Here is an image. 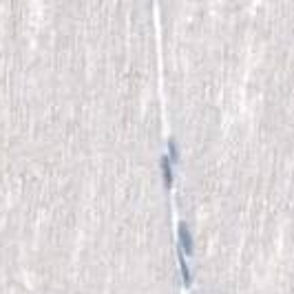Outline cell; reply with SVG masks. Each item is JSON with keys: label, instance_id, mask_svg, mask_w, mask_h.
<instances>
[{"label": "cell", "instance_id": "6da1fadb", "mask_svg": "<svg viewBox=\"0 0 294 294\" xmlns=\"http://www.w3.org/2000/svg\"><path fill=\"white\" fill-rule=\"evenodd\" d=\"M180 241H182V252L193 254V237H190V228L186 223H180Z\"/></svg>", "mask_w": 294, "mask_h": 294}, {"label": "cell", "instance_id": "7a4b0ae2", "mask_svg": "<svg viewBox=\"0 0 294 294\" xmlns=\"http://www.w3.org/2000/svg\"><path fill=\"white\" fill-rule=\"evenodd\" d=\"M162 172H164V184L170 188V184H172V170H170V159H168V157H162Z\"/></svg>", "mask_w": 294, "mask_h": 294}]
</instances>
